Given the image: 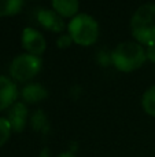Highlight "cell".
Instances as JSON below:
<instances>
[{"label":"cell","mask_w":155,"mask_h":157,"mask_svg":"<svg viewBox=\"0 0 155 157\" xmlns=\"http://www.w3.org/2000/svg\"><path fill=\"white\" fill-rule=\"evenodd\" d=\"M146 61V47L137 41H122L111 51V65L124 73L137 71L144 65Z\"/></svg>","instance_id":"6da1fadb"},{"label":"cell","mask_w":155,"mask_h":157,"mask_svg":"<svg viewBox=\"0 0 155 157\" xmlns=\"http://www.w3.org/2000/svg\"><path fill=\"white\" fill-rule=\"evenodd\" d=\"M131 30L135 41L144 47L155 46V3H146L135 11Z\"/></svg>","instance_id":"7a4b0ae2"},{"label":"cell","mask_w":155,"mask_h":157,"mask_svg":"<svg viewBox=\"0 0 155 157\" xmlns=\"http://www.w3.org/2000/svg\"><path fill=\"white\" fill-rule=\"evenodd\" d=\"M99 24L89 14H77L67 24V33L73 43L82 47L92 46L99 39Z\"/></svg>","instance_id":"3957f363"},{"label":"cell","mask_w":155,"mask_h":157,"mask_svg":"<svg viewBox=\"0 0 155 157\" xmlns=\"http://www.w3.org/2000/svg\"><path fill=\"white\" fill-rule=\"evenodd\" d=\"M41 66H43V61L40 57L23 52L13 59L10 65V76L15 81L26 83L40 73Z\"/></svg>","instance_id":"277c9868"},{"label":"cell","mask_w":155,"mask_h":157,"mask_svg":"<svg viewBox=\"0 0 155 157\" xmlns=\"http://www.w3.org/2000/svg\"><path fill=\"white\" fill-rule=\"evenodd\" d=\"M21 41L25 51L29 52V54L37 55V57H41L47 48V41L44 35L34 28H25L22 30Z\"/></svg>","instance_id":"5b68a950"},{"label":"cell","mask_w":155,"mask_h":157,"mask_svg":"<svg viewBox=\"0 0 155 157\" xmlns=\"http://www.w3.org/2000/svg\"><path fill=\"white\" fill-rule=\"evenodd\" d=\"M37 22L44 28L54 33H62L66 28L65 19L56 14L52 8H38L36 14Z\"/></svg>","instance_id":"8992f818"},{"label":"cell","mask_w":155,"mask_h":157,"mask_svg":"<svg viewBox=\"0 0 155 157\" xmlns=\"http://www.w3.org/2000/svg\"><path fill=\"white\" fill-rule=\"evenodd\" d=\"M29 110H27L26 103L15 102L8 110L7 120L11 125V130L14 132H22L29 121Z\"/></svg>","instance_id":"52a82bcc"},{"label":"cell","mask_w":155,"mask_h":157,"mask_svg":"<svg viewBox=\"0 0 155 157\" xmlns=\"http://www.w3.org/2000/svg\"><path fill=\"white\" fill-rule=\"evenodd\" d=\"M18 88L14 80L7 76H0V112L11 108L16 102Z\"/></svg>","instance_id":"ba28073f"},{"label":"cell","mask_w":155,"mask_h":157,"mask_svg":"<svg viewBox=\"0 0 155 157\" xmlns=\"http://www.w3.org/2000/svg\"><path fill=\"white\" fill-rule=\"evenodd\" d=\"M21 97L25 103H40L48 98V91L40 83H27L22 88Z\"/></svg>","instance_id":"9c48e42d"},{"label":"cell","mask_w":155,"mask_h":157,"mask_svg":"<svg viewBox=\"0 0 155 157\" xmlns=\"http://www.w3.org/2000/svg\"><path fill=\"white\" fill-rule=\"evenodd\" d=\"M52 10L59 14L63 19L74 18L78 14L80 2L78 0H51Z\"/></svg>","instance_id":"30bf717a"},{"label":"cell","mask_w":155,"mask_h":157,"mask_svg":"<svg viewBox=\"0 0 155 157\" xmlns=\"http://www.w3.org/2000/svg\"><path fill=\"white\" fill-rule=\"evenodd\" d=\"M29 124L36 132L47 134L49 131V121L47 117L45 112H43L41 109H37L32 113V116L29 117Z\"/></svg>","instance_id":"8fae6325"},{"label":"cell","mask_w":155,"mask_h":157,"mask_svg":"<svg viewBox=\"0 0 155 157\" xmlns=\"http://www.w3.org/2000/svg\"><path fill=\"white\" fill-rule=\"evenodd\" d=\"M25 0H0V17H13L21 13Z\"/></svg>","instance_id":"7c38bea8"},{"label":"cell","mask_w":155,"mask_h":157,"mask_svg":"<svg viewBox=\"0 0 155 157\" xmlns=\"http://www.w3.org/2000/svg\"><path fill=\"white\" fill-rule=\"evenodd\" d=\"M142 108L148 116L155 117V86H151L143 94Z\"/></svg>","instance_id":"4fadbf2b"},{"label":"cell","mask_w":155,"mask_h":157,"mask_svg":"<svg viewBox=\"0 0 155 157\" xmlns=\"http://www.w3.org/2000/svg\"><path fill=\"white\" fill-rule=\"evenodd\" d=\"M11 132H13V130H11L8 120L5 117H0V147L10 139Z\"/></svg>","instance_id":"5bb4252c"},{"label":"cell","mask_w":155,"mask_h":157,"mask_svg":"<svg viewBox=\"0 0 155 157\" xmlns=\"http://www.w3.org/2000/svg\"><path fill=\"white\" fill-rule=\"evenodd\" d=\"M98 62L99 65L102 66H107V65H111V52H106V51H99L98 52Z\"/></svg>","instance_id":"9a60e30c"},{"label":"cell","mask_w":155,"mask_h":157,"mask_svg":"<svg viewBox=\"0 0 155 157\" xmlns=\"http://www.w3.org/2000/svg\"><path fill=\"white\" fill-rule=\"evenodd\" d=\"M71 44H73V40H71V37L67 35H60L59 37H58L56 40V46L59 47V48H67V47H70Z\"/></svg>","instance_id":"2e32d148"},{"label":"cell","mask_w":155,"mask_h":157,"mask_svg":"<svg viewBox=\"0 0 155 157\" xmlns=\"http://www.w3.org/2000/svg\"><path fill=\"white\" fill-rule=\"evenodd\" d=\"M146 54H147V61L155 63V46L146 47Z\"/></svg>","instance_id":"e0dca14e"},{"label":"cell","mask_w":155,"mask_h":157,"mask_svg":"<svg viewBox=\"0 0 155 157\" xmlns=\"http://www.w3.org/2000/svg\"><path fill=\"white\" fill-rule=\"evenodd\" d=\"M56 157H76V155H74L73 152H62V153H59Z\"/></svg>","instance_id":"ac0fdd59"},{"label":"cell","mask_w":155,"mask_h":157,"mask_svg":"<svg viewBox=\"0 0 155 157\" xmlns=\"http://www.w3.org/2000/svg\"><path fill=\"white\" fill-rule=\"evenodd\" d=\"M40 157H51V153H49V149H47V147H44V149L41 150V153H40Z\"/></svg>","instance_id":"d6986e66"}]
</instances>
